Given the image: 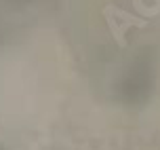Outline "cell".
Instances as JSON below:
<instances>
[{
	"mask_svg": "<svg viewBox=\"0 0 160 150\" xmlns=\"http://www.w3.org/2000/svg\"><path fill=\"white\" fill-rule=\"evenodd\" d=\"M105 17H108L110 30H112L114 38H116V42H118L120 47L127 45V42H124V34H127V30L131 28V25H139V28H143V25H145L143 19H139V17H131V15H127V13H122V11H118V8H114V7L105 8Z\"/></svg>",
	"mask_w": 160,
	"mask_h": 150,
	"instance_id": "obj_1",
	"label": "cell"
}]
</instances>
